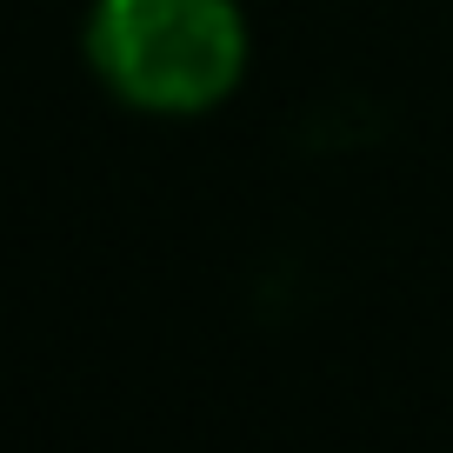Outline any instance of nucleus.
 <instances>
[{
  "label": "nucleus",
  "instance_id": "nucleus-1",
  "mask_svg": "<svg viewBox=\"0 0 453 453\" xmlns=\"http://www.w3.org/2000/svg\"><path fill=\"white\" fill-rule=\"evenodd\" d=\"M81 60L147 120H200L241 94L254 27L241 0H87Z\"/></svg>",
  "mask_w": 453,
  "mask_h": 453
}]
</instances>
